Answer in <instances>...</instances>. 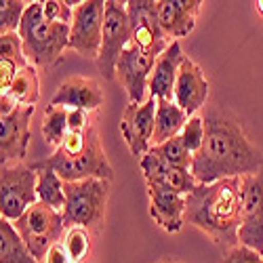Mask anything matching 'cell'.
<instances>
[{"instance_id": "cell-1", "label": "cell", "mask_w": 263, "mask_h": 263, "mask_svg": "<svg viewBox=\"0 0 263 263\" xmlns=\"http://www.w3.org/2000/svg\"><path fill=\"white\" fill-rule=\"evenodd\" d=\"M204 143L194 154L192 175L209 185L221 179L257 175L263 166L261 152L245 135L242 126L223 107H211L204 116Z\"/></svg>"}, {"instance_id": "cell-2", "label": "cell", "mask_w": 263, "mask_h": 263, "mask_svg": "<svg viewBox=\"0 0 263 263\" xmlns=\"http://www.w3.org/2000/svg\"><path fill=\"white\" fill-rule=\"evenodd\" d=\"M240 190L242 177L198 183L185 196V221L204 232L213 242L236 247L240 230Z\"/></svg>"}, {"instance_id": "cell-3", "label": "cell", "mask_w": 263, "mask_h": 263, "mask_svg": "<svg viewBox=\"0 0 263 263\" xmlns=\"http://www.w3.org/2000/svg\"><path fill=\"white\" fill-rule=\"evenodd\" d=\"M72 26L53 24L45 19L42 3H30L19 26V36L24 40V55L34 65H51L59 61L63 49L70 47Z\"/></svg>"}, {"instance_id": "cell-4", "label": "cell", "mask_w": 263, "mask_h": 263, "mask_svg": "<svg viewBox=\"0 0 263 263\" xmlns=\"http://www.w3.org/2000/svg\"><path fill=\"white\" fill-rule=\"evenodd\" d=\"M86 147L76 156H63L61 152L55 149V154L38 160L32 164V168H51L55 171L65 183L84 181V179H105L109 181L114 177V168L107 162L105 152L101 147L97 128L91 124L86 128Z\"/></svg>"}, {"instance_id": "cell-5", "label": "cell", "mask_w": 263, "mask_h": 263, "mask_svg": "<svg viewBox=\"0 0 263 263\" xmlns=\"http://www.w3.org/2000/svg\"><path fill=\"white\" fill-rule=\"evenodd\" d=\"M107 196H109V181L105 179H84V181L65 183V209H63L65 226L97 230L105 215Z\"/></svg>"}, {"instance_id": "cell-6", "label": "cell", "mask_w": 263, "mask_h": 263, "mask_svg": "<svg viewBox=\"0 0 263 263\" xmlns=\"http://www.w3.org/2000/svg\"><path fill=\"white\" fill-rule=\"evenodd\" d=\"M13 226L21 236V240L26 242L28 251L34 255V259H42L57 245V240L63 234L65 221H63V213L38 200Z\"/></svg>"}, {"instance_id": "cell-7", "label": "cell", "mask_w": 263, "mask_h": 263, "mask_svg": "<svg viewBox=\"0 0 263 263\" xmlns=\"http://www.w3.org/2000/svg\"><path fill=\"white\" fill-rule=\"evenodd\" d=\"M38 173L32 166H3L0 183V213L7 221H17L32 204L38 202Z\"/></svg>"}, {"instance_id": "cell-8", "label": "cell", "mask_w": 263, "mask_h": 263, "mask_svg": "<svg viewBox=\"0 0 263 263\" xmlns=\"http://www.w3.org/2000/svg\"><path fill=\"white\" fill-rule=\"evenodd\" d=\"M130 42V21L126 13V3H116L107 0L105 3V19H103V38H101V51H99V72L112 80L116 74V63L122 51Z\"/></svg>"}, {"instance_id": "cell-9", "label": "cell", "mask_w": 263, "mask_h": 263, "mask_svg": "<svg viewBox=\"0 0 263 263\" xmlns=\"http://www.w3.org/2000/svg\"><path fill=\"white\" fill-rule=\"evenodd\" d=\"M238 242L263 257V175L242 177Z\"/></svg>"}, {"instance_id": "cell-10", "label": "cell", "mask_w": 263, "mask_h": 263, "mask_svg": "<svg viewBox=\"0 0 263 263\" xmlns=\"http://www.w3.org/2000/svg\"><path fill=\"white\" fill-rule=\"evenodd\" d=\"M103 19H105V3L101 0H86L74 9L70 47L78 55L86 59H99L101 38H103Z\"/></svg>"}, {"instance_id": "cell-11", "label": "cell", "mask_w": 263, "mask_h": 263, "mask_svg": "<svg viewBox=\"0 0 263 263\" xmlns=\"http://www.w3.org/2000/svg\"><path fill=\"white\" fill-rule=\"evenodd\" d=\"M156 107L158 99L147 97L143 103H128L124 114L120 118V133L126 141L130 154L139 160L149 152V141L154 139V126H156Z\"/></svg>"}, {"instance_id": "cell-12", "label": "cell", "mask_w": 263, "mask_h": 263, "mask_svg": "<svg viewBox=\"0 0 263 263\" xmlns=\"http://www.w3.org/2000/svg\"><path fill=\"white\" fill-rule=\"evenodd\" d=\"M126 13L130 21V42L135 47L160 57L166 51V36L160 28L156 3H152V0H128Z\"/></svg>"}, {"instance_id": "cell-13", "label": "cell", "mask_w": 263, "mask_h": 263, "mask_svg": "<svg viewBox=\"0 0 263 263\" xmlns=\"http://www.w3.org/2000/svg\"><path fill=\"white\" fill-rule=\"evenodd\" d=\"M156 59L158 55L135 47L133 42H128V47L122 51L116 63V74L120 84L126 89L128 103H143L145 89L149 84V76H152V70H154Z\"/></svg>"}, {"instance_id": "cell-14", "label": "cell", "mask_w": 263, "mask_h": 263, "mask_svg": "<svg viewBox=\"0 0 263 263\" xmlns=\"http://www.w3.org/2000/svg\"><path fill=\"white\" fill-rule=\"evenodd\" d=\"M34 107L19 105L9 116H0V162L3 166H13L21 160L30 143V118Z\"/></svg>"}, {"instance_id": "cell-15", "label": "cell", "mask_w": 263, "mask_h": 263, "mask_svg": "<svg viewBox=\"0 0 263 263\" xmlns=\"http://www.w3.org/2000/svg\"><path fill=\"white\" fill-rule=\"evenodd\" d=\"M206 99H209V80L200 70V65L185 57L179 68L177 82H175V103L187 114V118H192L206 103Z\"/></svg>"}, {"instance_id": "cell-16", "label": "cell", "mask_w": 263, "mask_h": 263, "mask_svg": "<svg viewBox=\"0 0 263 263\" xmlns=\"http://www.w3.org/2000/svg\"><path fill=\"white\" fill-rule=\"evenodd\" d=\"M200 5V0H158L156 11L164 36L183 38L192 34L196 28Z\"/></svg>"}, {"instance_id": "cell-17", "label": "cell", "mask_w": 263, "mask_h": 263, "mask_svg": "<svg viewBox=\"0 0 263 263\" xmlns=\"http://www.w3.org/2000/svg\"><path fill=\"white\" fill-rule=\"evenodd\" d=\"M101 103H103L101 86L93 78H82V76H74L61 82L51 99V105L68 107V109H86V112H93Z\"/></svg>"}, {"instance_id": "cell-18", "label": "cell", "mask_w": 263, "mask_h": 263, "mask_svg": "<svg viewBox=\"0 0 263 263\" xmlns=\"http://www.w3.org/2000/svg\"><path fill=\"white\" fill-rule=\"evenodd\" d=\"M183 59H185V55L179 47V42L173 40L166 47V51L156 59L154 70H152L149 84H147L152 97L175 101V82H177L179 68H181Z\"/></svg>"}, {"instance_id": "cell-19", "label": "cell", "mask_w": 263, "mask_h": 263, "mask_svg": "<svg viewBox=\"0 0 263 263\" xmlns=\"http://www.w3.org/2000/svg\"><path fill=\"white\" fill-rule=\"evenodd\" d=\"M149 215L168 234H177L185 223V196L166 190L147 187Z\"/></svg>"}, {"instance_id": "cell-20", "label": "cell", "mask_w": 263, "mask_h": 263, "mask_svg": "<svg viewBox=\"0 0 263 263\" xmlns=\"http://www.w3.org/2000/svg\"><path fill=\"white\" fill-rule=\"evenodd\" d=\"M187 114L183 109L168 99H158L156 107V126H154V145H162L168 139H175L181 135V130L187 122Z\"/></svg>"}, {"instance_id": "cell-21", "label": "cell", "mask_w": 263, "mask_h": 263, "mask_svg": "<svg viewBox=\"0 0 263 263\" xmlns=\"http://www.w3.org/2000/svg\"><path fill=\"white\" fill-rule=\"evenodd\" d=\"M0 263H38L17 234L13 221L0 219Z\"/></svg>"}, {"instance_id": "cell-22", "label": "cell", "mask_w": 263, "mask_h": 263, "mask_svg": "<svg viewBox=\"0 0 263 263\" xmlns=\"http://www.w3.org/2000/svg\"><path fill=\"white\" fill-rule=\"evenodd\" d=\"M38 171V200L49 204L55 211L65 209V181L51 168H34Z\"/></svg>"}, {"instance_id": "cell-23", "label": "cell", "mask_w": 263, "mask_h": 263, "mask_svg": "<svg viewBox=\"0 0 263 263\" xmlns=\"http://www.w3.org/2000/svg\"><path fill=\"white\" fill-rule=\"evenodd\" d=\"M7 95L13 97V101L17 105H30L34 107V103L40 99V82H38V74L32 65L21 68L15 82L11 84V89L7 91Z\"/></svg>"}, {"instance_id": "cell-24", "label": "cell", "mask_w": 263, "mask_h": 263, "mask_svg": "<svg viewBox=\"0 0 263 263\" xmlns=\"http://www.w3.org/2000/svg\"><path fill=\"white\" fill-rule=\"evenodd\" d=\"M70 133L68 128V107L49 105L45 112V122H42V137L51 147H59L65 135Z\"/></svg>"}, {"instance_id": "cell-25", "label": "cell", "mask_w": 263, "mask_h": 263, "mask_svg": "<svg viewBox=\"0 0 263 263\" xmlns=\"http://www.w3.org/2000/svg\"><path fill=\"white\" fill-rule=\"evenodd\" d=\"M158 154L171 164V166H177V168H187L192 171V162H194V154L185 147L181 135L175 137V139H168L166 143L162 145H154Z\"/></svg>"}, {"instance_id": "cell-26", "label": "cell", "mask_w": 263, "mask_h": 263, "mask_svg": "<svg viewBox=\"0 0 263 263\" xmlns=\"http://www.w3.org/2000/svg\"><path fill=\"white\" fill-rule=\"evenodd\" d=\"M139 166H141V173H143V177H145L147 187L160 185L162 179H164V175H166L168 168H171V164L158 154L156 147H149V152L139 160Z\"/></svg>"}, {"instance_id": "cell-27", "label": "cell", "mask_w": 263, "mask_h": 263, "mask_svg": "<svg viewBox=\"0 0 263 263\" xmlns=\"http://www.w3.org/2000/svg\"><path fill=\"white\" fill-rule=\"evenodd\" d=\"M63 247H65V251H68V255L72 257V261H82L91 251L89 232H86L84 228H70L68 232H65Z\"/></svg>"}, {"instance_id": "cell-28", "label": "cell", "mask_w": 263, "mask_h": 263, "mask_svg": "<svg viewBox=\"0 0 263 263\" xmlns=\"http://www.w3.org/2000/svg\"><path fill=\"white\" fill-rule=\"evenodd\" d=\"M26 9H28L26 3H21V0H5V3L0 5V30H3V34L19 32Z\"/></svg>"}, {"instance_id": "cell-29", "label": "cell", "mask_w": 263, "mask_h": 263, "mask_svg": "<svg viewBox=\"0 0 263 263\" xmlns=\"http://www.w3.org/2000/svg\"><path fill=\"white\" fill-rule=\"evenodd\" d=\"M204 135H206L204 118H200V116H192V118L185 122L183 130H181V139H183L185 147L192 152V154H196V152L202 147V143H204Z\"/></svg>"}, {"instance_id": "cell-30", "label": "cell", "mask_w": 263, "mask_h": 263, "mask_svg": "<svg viewBox=\"0 0 263 263\" xmlns=\"http://www.w3.org/2000/svg\"><path fill=\"white\" fill-rule=\"evenodd\" d=\"M0 57L13 59L21 68H26V55H24V40L17 32L0 34Z\"/></svg>"}, {"instance_id": "cell-31", "label": "cell", "mask_w": 263, "mask_h": 263, "mask_svg": "<svg viewBox=\"0 0 263 263\" xmlns=\"http://www.w3.org/2000/svg\"><path fill=\"white\" fill-rule=\"evenodd\" d=\"M42 11H45L47 21L72 26L74 9H72V5L68 3V0H45V3H42Z\"/></svg>"}, {"instance_id": "cell-32", "label": "cell", "mask_w": 263, "mask_h": 263, "mask_svg": "<svg viewBox=\"0 0 263 263\" xmlns=\"http://www.w3.org/2000/svg\"><path fill=\"white\" fill-rule=\"evenodd\" d=\"M221 263H263V257L259 253H255L253 249H249V247L238 245V247H232L223 255Z\"/></svg>"}, {"instance_id": "cell-33", "label": "cell", "mask_w": 263, "mask_h": 263, "mask_svg": "<svg viewBox=\"0 0 263 263\" xmlns=\"http://www.w3.org/2000/svg\"><path fill=\"white\" fill-rule=\"evenodd\" d=\"M19 70H21L19 63H15L13 59H3L0 57V89H3V93H7L11 89V84L15 82Z\"/></svg>"}, {"instance_id": "cell-34", "label": "cell", "mask_w": 263, "mask_h": 263, "mask_svg": "<svg viewBox=\"0 0 263 263\" xmlns=\"http://www.w3.org/2000/svg\"><path fill=\"white\" fill-rule=\"evenodd\" d=\"M91 126L89 112L86 109H68V128L70 133H82Z\"/></svg>"}, {"instance_id": "cell-35", "label": "cell", "mask_w": 263, "mask_h": 263, "mask_svg": "<svg viewBox=\"0 0 263 263\" xmlns=\"http://www.w3.org/2000/svg\"><path fill=\"white\" fill-rule=\"evenodd\" d=\"M45 263H72V257L65 251L63 242H57L45 257Z\"/></svg>"}, {"instance_id": "cell-36", "label": "cell", "mask_w": 263, "mask_h": 263, "mask_svg": "<svg viewBox=\"0 0 263 263\" xmlns=\"http://www.w3.org/2000/svg\"><path fill=\"white\" fill-rule=\"evenodd\" d=\"M158 263H181V261H177V259H162V261H158Z\"/></svg>"}, {"instance_id": "cell-37", "label": "cell", "mask_w": 263, "mask_h": 263, "mask_svg": "<svg viewBox=\"0 0 263 263\" xmlns=\"http://www.w3.org/2000/svg\"><path fill=\"white\" fill-rule=\"evenodd\" d=\"M257 11L263 15V0H259V3H257Z\"/></svg>"}, {"instance_id": "cell-38", "label": "cell", "mask_w": 263, "mask_h": 263, "mask_svg": "<svg viewBox=\"0 0 263 263\" xmlns=\"http://www.w3.org/2000/svg\"><path fill=\"white\" fill-rule=\"evenodd\" d=\"M72 263H80V261H72Z\"/></svg>"}]
</instances>
